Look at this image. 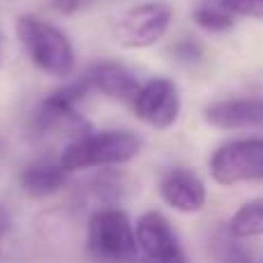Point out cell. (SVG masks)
Instances as JSON below:
<instances>
[{
  "label": "cell",
  "mask_w": 263,
  "mask_h": 263,
  "mask_svg": "<svg viewBox=\"0 0 263 263\" xmlns=\"http://www.w3.org/2000/svg\"><path fill=\"white\" fill-rule=\"evenodd\" d=\"M159 194L178 213H199L205 205V185L190 168H166L159 178Z\"/></svg>",
  "instance_id": "9"
},
{
  "label": "cell",
  "mask_w": 263,
  "mask_h": 263,
  "mask_svg": "<svg viewBox=\"0 0 263 263\" xmlns=\"http://www.w3.org/2000/svg\"><path fill=\"white\" fill-rule=\"evenodd\" d=\"M213 250H215V259L217 263H252L250 254L238 245V238L231 236L229 229L217 231L213 240Z\"/></svg>",
  "instance_id": "15"
},
{
  "label": "cell",
  "mask_w": 263,
  "mask_h": 263,
  "mask_svg": "<svg viewBox=\"0 0 263 263\" xmlns=\"http://www.w3.org/2000/svg\"><path fill=\"white\" fill-rule=\"evenodd\" d=\"M92 90L88 77L74 79L72 83L58 88V90L49 92L44 100L37 104L30 118V129L37 136H49V134H65L69 141L79 139V136L92 132L90 123L77 111V104Z\"/></svg>",
  "instance_id": "4"
},
{
  "label": "cell",
  "mask_w": 263,
  "mask_h": 263,
  "mask_svg": "<svg viewBox=\"0 0 263 263\" xmlns=\"http://www.w3.org/2000/svg\"><path fill=\"white\" fill-rule=\"evenodd\" d=\"M192 18L199 28L208 32H227L233 28V14L227 12V9L217 7L213 3H205V5H199V7L192 12Z\"/></svg>",
  "instance_id": "14"
},
{
  "label": "cell",
  "mask_w": 263,
  "mask_h": 263,
  "mask_svg": "<svg viewBox=\"0 0 263 263\" xmlns=\"http://www.w3.org/2000/svg\"><path fill=\"white\" fill-rule=\"evenodd\" d=\"M0 58H3V35H0Z\"/></svg>",
  "instance_id": "20"
},
{
  "label": "cell",
  "mask_w": 263,
  "mask_h": 263,
  "mask_svg": "<svg viewBox=\"0 0 263 263\" xmlns=\"http://www.w3.org/2000/svg\"><path fill=\"white\" fill-rule=\"evenodd\" d=\"M210 3L231 12L233 16H250L263 21V0H210Z\"/></svg>",
  "instance_id": "16"
},
{
  "label": "cell",
  "mask_w": 263,
  "mask_h": 263,
  "mask_svg": "<svg viewBox=\"0 0 263 263\" xmlns=\"http://www.w3.org/2000/svg\"><path fill=\"white\" fill-rule=\"evenodd\" d=\"M171 53L176 60H180V63L185 65H192V63H199L201 58H203V49H201V44L196 40H180L176 42V44L171 46Z\"/></svg>",
  "instance_id": "17"
},
{
  "label": "cell",
  "mask_w": 263,
  "mask_h": 263,
  "mask_svg": "<svg viewBox=\"0 0 263 263\" xmlns=\"http://www.w3.org/2000/svg\"><path fill=\"white\" fill-rule=\"evenodd\" d=\"M132 111L141 123L155 129H168L180 116V95L176 83L164 77L145 81L132 102Z\"/></svg>",
  "instance_id": "8"
},
{
  "label": "cell",
  "mask_w": 263,
  "mask_h": 263,
  "mask_svg": "<svg viewBox=\"0 0 263 263\" xmlns=\"http://www.w3.org/2000/svg\"><path fill=\"white\" fill-rule=\"evenodd\" d=\"M171 9L164 3H143L129 7L114 23V40L125 49H148L168 30Z\"/></svg>",
  "instance_id": "6"
},
{
  "label": "cell",
  "mask_w": 263,
  "mask_h": 263,
  "mask_svg": "<svg viewBox=\"0 0 263 263\" xmlns=\"http://www.w3.org/2000/svg\"><path fill=\"white\" fill-rule=\"evenodd\" d=\"M88 81H90L92 90L102 92L104 97L116 102H123L129 104L136 100L141 86L139 79L134 77V72L127 69L123 63H116V60H100V63H92L90 69L86 72Z\"/></svg>",
  "instance_id": "10"
},
{
  "label": "cell",
  "mask_w": 263,
  "mask_h": 263,
  "mask_svg": "<svg viewBox=\"0 0 263 263\" xmlns=\"http://www.w3.org/2000/svg\"><path fill=\"white\" fill-rule=\"evenodd\" d=\"M86 252L92 263H134L139 259L136 233L125 210L97 208L88 219Z\"/></svg>",
  "instance_id": "3"
},
{
  "label": "cell",
  "mask_w": 263,
  "mask_h": 263,
  "mask_svg": "<svg viewBox=\"0 0 263 263\" xmlns=\"http://www.w3.org/2000/svg\"><path fill=\"white\" fill-rule=\"evenodd\" d=\"M141 263H187L176 231L157 210L141 215L134 227Z\"/></svg>",
  "instance_id": "7"
},
{
  "label": "cell",
  "mask_w": 263,
  "mask_h": 263,
  "mask_svg": "<svg viewBox=\"0 0 263 263\" xmlns=\"http://www.w3.org/2000/svg\"><path fill=\"white\" fill-rule=\"evenodd\" d=\"M9 229H12V217H9V213L5 210V205H0V242H3V238L9 233Z\"/></svg>",
  "instance_id": "19"
},
{
  "label": "cell",
  "mask_w": 263,
  "mask_h": 263,
  "mask_svg": "<svg viewBox=\"0 0 263 263\" xmlns=\"http://www.w3.org/2000/svg\"><path fill=\"white\" fill-rule=\"evenodd\" d=\"M141 150V139L129 129H104L88 132L74 141H67L60 164L72 171L97 166H118L134 159Z\"/></svg>",
  "instance_id": "2"
},
{
  "label": "cell",
  "mask_w": 263,
  "mask_h": 263,
  "mask_svg": "<svg viewBox=\"0 0 263 263\" xmlns=\"http://www.w3.org/2000/svg\"><path fill=\"white\" fill-rule=\"evenodd\" d=\"M69 180V171L53 159H35L26 164L18 173V185L32 199H46V196L60 192Z\"/></svg>",
  "instance_id": "12"
},
{
  "label": "cell",
  "mask_w": 263,
  "mask_h": 263,
  "mask_svg": "<svg viewBox=\"0 0 263 263\" xmlns=\"http://www.w3.org/2000/svg\"><path fill=\"white\" fill-rule=\"evenodd\" d=\"M231 236L238 240L242 238H259L263 236V199H254L242 203L240 208L233 213L231 222L227 224Z\"/></svg>",
  "instance_id": "13"
},
{
  "label": "cell",
  "mask_w": 263,
  "mask_h": 263,
  "mask_svg": "<svg viewBox=\"0 0 263 263\" xmlns=\"http://www.w3.org/2000/svg\"><path fill=\"white\" fill-rule=\"evenodd\" d=\"M203 118L217 129H245L263 125V97L219 100L203 109Z\"/></svg>",
  "instance_id": "11"
},
{
  "label": "cell",
  "mask_w": 263,
  "mask_h": 263,
  "mask_svg": "<svg viewBox=\"0 0 263 263\" xmlns=\"http://www.w3.org/2000/svg\"><path fill=\"white\" fill-rule=\"evenodd\" d=\"M16 37L30 63L46 77L67 79L74 74L77 67L74 46L58 26L35 14H21L16 18Z\"/></svg>",
  "instance_id": "1"
},
{
  "label": "cell",
  "mask_w": 263,
  "mask_h": 263,
  "mask_svg": "<svg viewBox=\"0 0 263 263\" xmlns=\"http://www.w3.org/2000/svg\"><path fill=\"white\" fill-rule=\"evenodd\" d=\"M210 176L217 185L263 180V139H233L210 157Z\"/></svg>",
  "instance_id": "5"
},
{
  "label": "cell",
  "mask_w": 263,
  "mask_h": 263,
  "mask_svg": "<svg viewBox=\"0 0 263 263\" xmlns=\"http://www.w3.org/2000/svg\"><path fill=\"white\" fill-rule=\"evenodd\" d=\"M49 3L58 14H72V12H77L79 9L81 0H49Z\"/></svg>",
  "instance_id": "18"
}]
</instances>
